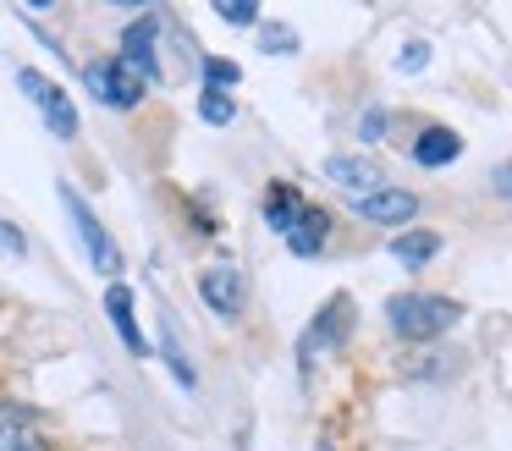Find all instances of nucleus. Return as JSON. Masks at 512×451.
Wrapping results in <instances>:
<instances>
[{
  "label": "nucleus",
  "instance_id": "1",
  "mask_svg": "<svg viewBox=\"0 0 512 451\" xmlns=\"http://www.w3.org/2000/svg\"><path fill=\"white\" fill-rule=\"evenodd\" d=\"M463 319V303L452 297H435V292H397L386 303V325L397 330L402 341H435Z\"/></svg>",
  "mask_w": 512,
  "mask_h": 451
},
{
  "label": "nucleus",
  "instance_id": "2",
  "mask_svg": "<svg viewBox=\"0 0 512 451\" xmlns=\"http://www.w3.org/2000/svg\"><path fill=\"white\" fill-rule=\"evenodd\" d=\"M83 88H89V99H100L105 110H138L149 99V83L122 61V55H89V61H83Z\"/></svg>",
  "mask_w": 512,
  "mask_h": 451
},
{
  "label": "nucleus",
  "instance_id": "3",
  "mask_svg": "<svg viewBox=\"0 0 512 451\" xmlns=\"http://www.w3.org/2000/svg\"><path fill=\"white\" fill-rule=\"evenodd\" d=\"M61 209H67V220H72V231H78V242H83V253H89L94 270H100V275H116V270H122V248H116V237L105 231V220L94 215L89 204H83L78 187L61 182Z\"/></svg>",
  "mask_w": 512,
  "mask_h": 451
},
{
  "label": "nucleus",
  "instance_id": "4",
  "mask_svg": "<svg viewBox=\"0 0 512 451\" xmlns=\"http://www.w3.org/2000/svg\"><path fill=\"white\" fill-rule=\"evenodd\" d=\"M17 88H23V99L39 110V116H45V127L56 132L61 143L78 138V105H72V94L56 83V77H45V72H34V66H23V72H17Z\"/></svg>",
  "mask_w": 512,
  "mask_h": 451
},
{
  "label": "nucleus",
  "instance_id": "5",
  "mask_svg": "<svg viewBox=\"0 0 512 451\" xmlns=\"http://www.w3.org/2000/svg\"><path fill=\"white\" fill-rule=\"evenodd\" d=\"M353 336V297L347 292H336L331 303L320 308V314L309 319V330H303V341H298V363L309 369L320 352H331V347H342V341Z\"/></svg>",
  "mask_w": 512,
  "mask_h": 451
},
{
  "label": "nucleus",
  "instance_id": "6",
  "mask_svg": "<svg viewBox=\"0 0 512 451\" xmlns=\"http://www.w3.org/2000/svg\"><path fill=\"white\" fill-rule=\"evenodd\" d=\"M116 44H122L116 55H122V61L133 66V72L144 77L149 88H155L160 77H166V66H160V17H138V22H127Z\"/></svg>",
  "mask_w": 512,
  "mask_h": 451
},
{
  "label": "nucleus",
  "instance_id": "7",
  "mask_svg": "<svg viewBox=\"0 0 512 451\" xmlns=\"http://www.w3.org/2000/svg\"><path fill=\"white\" fill-rule=\"evenodd\" d=\"M199 297H204V308H210L215 319H237L243 314V297H248V281H243V270L237 264H204L199 270Z\"/></svg>",
  "mask_w": 512,
  "mask_h": 451
},
{
  "label": "nucleus",
  "instance_id": "8",
  "mask_svg": "<svg viewBox=\"0 0 512 451\" xmlns=\"http://www.w3.org/2000/svg\"><path fill=\"white\" fill-rule=\"evenodd\" d=\"M358 220H369V226H408L413 215H419V193H408V187H386L380 182L375 193H358L353 198Z\"/></svg>",
  "mask_w": 512,
  "mask_h": 451
},
{
  "label": "nucleus",
  "instance_id": "9",
  "mask_svg": "<svg viewBox=\"0 0 512 451\" xmlns=\"http://www.w3.org/2000/svg\"><path fill=\"white\" fill-rule=\"evenodd\" d=\"M331 209H320V204H303L298 209V220H292L287 231H281V242H287L292 253H298V259H314V253L325 248V242H331Z\"/></svg>",
  "mask_w": 512,
  "mask_h": 451
},
{
  "label": "nucleus",
  "instance_id": "10",
  "mask_svg": "<svg viewBox=\"0 0 512 451\" xmlns=\"http://www.w3.org/2000/svg\"><path fill=\"white\" fill-rule=\"evenodd\" d=\"M105 314H111L116 336L127 341V352H133V358H149V336H144V330H138L133 286H122V281H111V286H105Z\"/></svg>",
  "mask_w": 512,
  "mask_h": 451
},
{
  "label": "nucleus",
  "instance_id": "11",
  "mask_svg": "<svg viewBox=\"0 0 512 451\" xmlns=\"http://www.w3.org/2000/svg\"><path fill=\"white\" fill-rule=\"evenodd\" d=\"M380 165L375 160H364V154H331V160H325V182L331 187H342L347 198H358V193H375L380 187Z\"/></svg>",
  "mask_w": 512,
  "mask_h": 451
},
{
  "label": "nucleus",
  "instance_id": "12",
  "mask_svg": "<svg viewBox=\"0 0 512 451\" xmlns=\"http://www.w3.org/2000/svg\"><path fill=\"white\" fill-rule=\"evenodd\" d=\"M457 154H463V138H457L452 127H424L419 138H413V160H419L424 171H435V165H452Z\"/></svg>",
  "mask_w": 512,
  "mask_h": 451
},
{
  "label": "nucleus",
  "instance_id": "13",
  "mask_svg": "<svg viewBox=\"0 0 512 451\" xmlns=\"http://www.w3.org/2000/svg\"><path fill=\"white\" fill-rule=\"evenodd\" d=\"M435 253H441V237H435V231L402 226L397 237H391V259H397V264H408V270H419V264H430Z\"/></svg>",
  "mask_w": 512,
  "mask_h": 451
},
{
  "label": "nucleus",
  "instance_id": "14",
  "mask_svg": "<svg viewBox=\"0 0 512 451\" xmlns=\"http://www.w3.org/2000/svg\"><path fill=\"white\" fill-rule=\"evenodd\" d=\"M303 204H309V198H303L292 182H270V187H265V226L281 237V231H287L292 220H298V209H303Z\"/></svg>",
  "mask_w": 512,
  "mask_h": 451
},
{
  "label": "nucleus",
  "instance_id": "15",
  "mask_svg": "<svg viewBox=\"0 0 512 451\" xmlns=\"http://www.w3.org/2000/svg\"><path fill=\"white\" fill-rule=\"evenodd\" d=\"M0 451H50V446L23 413H6V407H0Z\"/></svg>",
  "mask_w": 512,
  "mask_h": 451
},
{
  "label": "nucleus",
  "instance_id": "16",
  "mask_svg": "<svg viewBox=\"0 0 512 451\" xmlns=\"http://www.w3.org/2000/svg\"><path fill=\"white\" fill-rule=\"evenodd\" d=\"M232 116H237L232 88H210V83H204V94H199V121H210V127H226Z\"/></svg>",
  "mask_w": 512,
  "mask_h": 451
},
{
  "label": "nucleus",
  "instance_id": "17",
  "mask_svg": "<svg viewBox=\"0 0 512 451\" xmlns=\"http://www.w3.org/2000/svg\"><path fill=\"white\" fill-rule=\"evenodd\" d=\"M254 28H259V50H265V55H298V33H292L287 22H265V17H259Z\"/></svg>",
  "mask_w": 512,
  "mask_h": 451
},
{
  "label": "nucleus",
  "instance_id": "18",
  "mask_svg": "<svg viewBox=\"0 0 512 451\" xmlns=\"http://www.w3.org/2000/svg\"><path fill=\"white\" fill-rule=\"evenodd\" d=\"M199 72H204V83H210V88H237V83H243V66L226 61V55H204Z\"/></svg>",
  "mask_w": 512,
  "mask_h": 451
},
{
  "label": "nucleus",
  "instance_id": "19",
  "mask_svg": "<svg viewBox=\"0 0 512 451\" xmlns=\"http://www.w3.org/2000/svg\"><path fill=\"white\" fill-rule=\"evenodd\" d=\"M210 6H215V17L232 22V28H254L259 22V0H210Z\"/></svg>",
  "mask_w": 512,
  "mask_h": 451
},
{
  "label": "nucleus",
  "instance_id": "20",
  "mask_svg": "<svg viewBox=\"0 0 512 451\" xmlns=\"http://www.w3.org/2000/svg\"><path fill=\"white\" fill-rule=\"evenodd\" d=\"M424 66H430V44L424 39H408L397 50V72H424Z\"/></svg>",
  "mask_w": 512,
  "mask_h": 451
},
{
  "label": "nucleus",
  "instance_id": "21",
  "mask_svg": "<svg viewBox=\"0 0 512 451\" xmlns=\"http://www.w3.org/2000/svg\"><path fill=\"white\" fill-rule=\"evenodd\" d=\"M386 110H380V105H369L364 110V116H358V138H364V143H380V138H386Z\"/></svg>",
  "mask_w": 512,
  "mask_h": 451
},
{
  "label": "nucleus",
  "instance_id": "22",
  "mask_svg": "<svg viewBox=\"0 0 512 451\" xmlns=\"http://www.w3.org/2000/svg\"><path fill=\"white\" fill-rule=\"evenodd\" d=\"M0 253H12V259H23V253H28V237L12 226V220H0Z\"/></svg>",
  "mask_w": 512,
  "mask_h": 451
},
{
  "label": "nucleus",
  "instance_id": "23",
  "mask_svg": "<svg viewBox=\"0 0 512 451\" xmlns=\"http://www.w3.org/2000/svg\"><path fill=\"white\" fill-rule=\"evenodd\" d=\"M166 363H171V374H177L182 385H193V369H188V363H182V352L171 347V341H166Z\"/></svg>",
  "mask_w": 512,
  "mask_h": 451
},
{
  "label": "nucleus",
  "instance_id": "24",
  "mask_svg": "<svg viewBox=\"0 0 512 451\" xmlns=\"http://www.w3.org/2000/svg\"><path fill=\"white\" fill-rule=\"evenodd\" d=\"M496 193H501V198H512V160L496 171Z\"/></svg>",
  "mask_w": 512,
  "mask_h": 451
},
{
  "label": "nucleus",
  "instance_id": "25",
  "mask_svg": "<svg viewBox=\"0 0 512 451\" xmlns=\"http://www.w3.org/2000/svg\"><path fill=\"white\" fill-rule=\"evenodd\" d=\"M111 6H122V11H144L149 0H111Z\"/></svg>",
  "mask_w": 512,
  "mask_h": 451
},
{
  "label": "nucleus",
  "instance_id": "26",
  "mask_svg": "<svg viewBox=\"0 0 512 451\" xmlns=\"http://www.w3.org/2000/svg\"><path fill=\"white\" fill-rule=\"evenodd\" d=\"M23 6H34V11H50V6H56V0H23Z\"/></svg>",
  "mask_w": 512,
  "mask_h": 451
}]
</instances>
